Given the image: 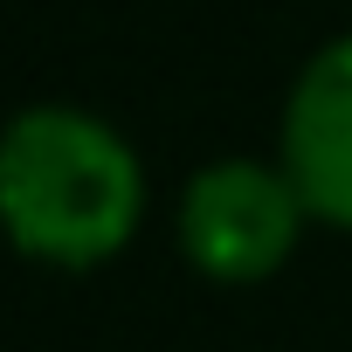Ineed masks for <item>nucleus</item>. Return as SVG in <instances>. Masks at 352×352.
Here are the masks:
<instances>
[{"instance_id":"1","label":"nucleus","mask_w":352,"mask_h":352,"mask_svg":"<svg viewBox=\"0 0 352 352\" xmlns=\"http://www.w3.org/2000/svg\"><path fill=\"white\" fill-rule=\"evenodd\" d=\"M145 214L138 152L90 111L42 104L0 131V228L35 263L97 270Z\"/></svg>"},{"instance_id":"2","label":"nucleus","mask_w":352,"mask_h":352,"mask_svg":"<svg viewBox=\"0 0 352 352\" xmlns=\"http://www.w3.org/2000/svg\"><path fill=\"white\" fill-rule=\"evenodd\" d=\"M304 194L283 166L256 159H221L187 180L180 201V249L201 276L214 283H263L290 263L304 235Z\"/></svg>"},{"instance_id":"3","label":"nucleus","mask_w":352,"mask_h":352,"mask_svg":"<svg viewBox=\"0 0 352 352\" xmlns=\"http://www.w3.org/2000/svg\"><path fill=\"white\" fill-rule=\"evenodd\" d=\"M283 173L304 208L331 228H352V35L324 42L283 104Z\"/></svg>"}]
</instances>
